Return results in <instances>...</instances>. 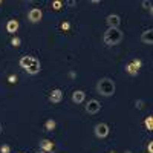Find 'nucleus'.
<instances>
[{
	"label": "nucleus",
	"instance_id": "obj_1",
	"mask_svg": "<svg viewBox=\"0 0 153 153\" xmlns=\"http://www.w3.org/2000/svg\"><path fill=\"white\" fill-rule=\"evenodd\" d=\"M123 38H124V34L120 31V29H115V28H109L104 35H103V40L107 46H117L123 42Z\"/></svg>",
	"mask_w": 153,
	"mask_h": 153
},
{
	"label": "nucleus",
	"instance_id": "obj_2",
	"mask_svg": "<svg viewBox=\"0 0 153 153\" xmlns=\"http://www.w3.org/2000/svg\"><path fill=\"white\" fill-rule=\"evenodd\" d=\"M97 91L103 97H110L115 94V83L110 78H101L97 84Z\"/></svg>",
	"mask_w": 153,
	"mask_h": 153
},
{
	"label": "nucleus",
	"instance_id": "obj_3",
	"mask_svg": "<svg viewBox=\"0 0 153 153\" xmlns=\"http://www.w3.org/2000/svg\"><path fill=\"white\" fill-rule=\"evenodd\" d=\"M40 61H38L35 57H32L31 58V63H29V66L26 68V69H25V71H26L29 75H35V74H38V72H40Z\"/></svg>",
	"mask_w": 153,
	"mask_h": 153
},
{
	"label": "nucleus",
	"instance_id": "obj_4",
	"mask_svg": "<svg viewBox=\"0 0 153 153\" xmlns=\"http://www.w3.org/2000/svg\"><path fill=\"white\" fill-rule=\"evenodd\" d=\"M94 132H95V136H98V138H106L109 135V126L104 124V123H100V124L95 126Z\"/></svg>",
	"mask_w": 153,
	"mask_h": 153
},
{
	"label": "nucleus",
	"instance_id": "obj_5",
	"mask_svg": "<svg viewBox=\"0 0 153 153\" xmlns=\"http://www.w3.org/2000/svg\"><path fill=\"white\" fill-rule=\"evenodd\" d=\"M42 17H43V12H42V9H38V8L31 9L29 14H28V19H29L32 23H38V22L42 20Z\"/></svg>",
	"mask_w": 153,
	"mask_h": 153
},
{
	"label": "nucleus",
	"instance_id": "obj_6",
	"mask_svg": "<svg viewBox=\"0 0 153 153\" xmlns=\"http://www.w3.org/2000/svg\"><path fill=\"white\" fill-rule=\"evenodd\" d=\"M100 109H101V104L98 103L97 100H91V101L86 104V112H87V113H92V115H94V113H98Z\"/></svg>",
	"mask_w": 153,
	"mask_h": 153
},
{
	"label": "nucleus",
	"instance_id": "obj_7",
	"mask_svg": "<svg viewBox=\"0 0 153 153\" xmlns=\"http://www.w3.org/2000/svg\"><path fill=\"white\" fill-rule=\"evenodd\" d=\"M106 23H107V26H109V28L118 29L120 23H121V19H120V16H117V14H110V16L106 19Z\"/></svg>",
	"mask_w": 153,
	"mask_h": 153
},
{
	"label": "nucleus",
	"instance_id": "obj_8",
	"mask_svg": "<svg viewBox=\"0 0 153 153\" xmlns=\"http://www.w3.org/2000/svg\"><path fill=\"white\" fill-rule=\"evenodd\" d=\"M61 100H63V91L61 89H54V91L51 92V95H49V101L54 103V104H57V103H60Z\"/></svg>",
	"mask_w": 153,
	"mask_h": 153
},
{
	"label": "nucleus",
	"instance_id": "obj_9",
	"mask_svg": "<svg viewBox=\"0 0 153 153\" xmlns=\"http://www.w3.org/2000/svg\"><path fill=\"white\" fill-rule=\"evenodd\" d=\"M141 42L146 45H153V31L152 29H147L141 34Z\"/></svg>",
	"mask_w": 153,
	"mask_h": 153
},
{
	"label": "nucleus",
	"instance_id": "obj_10",
	"mask_svg": "<svg viewBox=\"0 0 153 153\" xmlns=\"http://www.w3.org/2000/svg\"><path fill=\"white\" fill-rule=\"evenodd\" d=\"M84 92L83 91H75L74 94H72V101H74V103L75 104H81L83 103V101H84Z\"/></svg>",
	"mask_w": 153,
	"mask_h": 153
},
{
	"label": "nucleus",
	"instance_id": "obj_11",
	"mask_svg": "<svg viewBox=\"0 0 153 153\" xmlns=\"http://www.w3.org/2000/svg\"><path fill=\"white\" fill-rule=\"evenodd\" d=\"M6 31H8L9 34H16V32L19 31V22H17V20H9V22L6 23Z\"/></svg>",
	"mask_w": 153,
	"mask_h": 153
},
{
	"label": "nucleus",
	"instance_id": "obj_12",
	"mask_svg": "<svg viewBox=\"0 0 153 153\" xmlns=\"http://www.w3.org/2000/svg\"><path fill=\"white\" fill-rule=\"evenodd\" d=\"M40 149H42L43 152L49 153V152H52V149H54V144L51 143L49 139H42V141H40Z\"/></svg>",
	"mask_w": 153,
	"mask_h": 153
},
{
	"label": "nucleus",
	"instance_id": "obj_13",
	"mask_svg": "<svg viewBox=\"0 0 153 153\" xmlns=\"http://www.w3.org/2000/svg\"><path fill=\"white\" fill-rule=\"evenodd\" d=\"M124 69H126V72H127V74L132 75V76H136V75H138V72H139V71H138V69H136V68L132 65V63H129V65H126V68H124Z\"/></svg>",
	"mask_w": 153,
	"mask_h": 153
},
{
	"label": "nucleus",
	"instance_id": "obj_14",
	"mask_svg": "<svg viewBox=\"0 0 153 153\" xmlns=\"http://www.w3.org/2000/svg\"><path fill=\"white\" fill-rule=\"evenodd\" d=\"M31 55H25V57H22L20 58V68H23V69H26L28 66H29V63H31Z\"/></svg>",
	"mask_w": 153,
	"mask_h": 153
},
{
	"label": "nucleus",
	"instance_id": "obj_15",
	"mask_svg": "<svg viewBox=\"0 0 153 153\" xmlns=\"http://www.w3.org/2000/svg\"><path fill=\"white\" fill-rule=\"evenodd\" d=\"M55 126H57V123H55L54 120H48V121L45 123L46 130H54V129H55Z\"/></svg>",
	"mask_w": 153,
	"mask_h": 153
},
{
	"label": "nucleus",
	"instance_id": "obj_16",
	"mask_svg": "<svg viewBox=\"0 0 153 153\" xmlns=\"http://www.w3.org/2000/svg\"><path fill=\"white\" fill-rule=\"evenodd\" d=\"M132 65H133V66H135V68L139 71V69L143 68V60H141V58H135V60L132 61Z\"/></svg>",
	"mask_w": 153,
	"mask_h": 153
},
{
	"label": "nucleus",
	"instance_id": "obj_17",
	"mask_svg": "<svg viewBox=\"0 0 153 153\" xmlns=\"http://www.w3.org/2000/svg\"><path fill=\"white\" fill-rule=\"evenodd\" d=\"M146 127H147V130H153V118H152V117H147V120H146Z\"/></svg>",
	"mask_w": 153,
	"mask_h": 153
},
{
	"label": "nucleus",
	"instance_id": "obj_18",
	"mask_svg": "<svg viewBox=\"0 0 153 153\" xmlns=\"http://www.w3.org/2000/svg\"><path fill=\"white\" fill-rule=\"evenodd\" d=\"M143 8H144V9H149L150 14L153 12V9H152V2H150V0H144V2H143Z\"/></svg>",
	"mask_w": 153,
	"mask_h": 153
},
{
	"label": "nucleus",
	"instance_id": "obj_19",
	"mask_svg": "<svg viewBox=\"0 0 153 153\" xmlns=\"http://www.w3.org/2000/svg\"><path fill=\"white\" fill-rule=\"evenodd\" d=\"M20 43H22V40H20V38H19V37H14V38H12V40H11V45H12V46H14V48H17V46H20Z\"/></svg>",
	"mask_w": 153,
	"mask_h": 153
},
{
	"label": "nucleus",
	"instance_id": "obj_20",
	"mask_svg": "<svg viewBox=\"0 0 153 153\" xmlns=\"http://www.w3.org/2000/svg\"><path fill=\"white\" fill-rule=\"evenodd\" d=\"M0 153H11V147L8 144H3L2 147H0Z\"/></svg>",
	"mask_w": 153,
	"mask_h": 153
},
{
	"label": "nucleus",
	"instance_id": "obj_21",
	"mask_svg": "<svg viewBox=\"0 0 153 153\" xmlns=\"http://www.w3.org/2000/svg\"><path fill=\"white\" fill-rule=\"evenodd\" d=\"M52 8L58 11V9H61V8H63V3L60 2V0H55V2H52Z\"/></svg>",
	"mask_w": 153,
	"mask_h": 153
},
{
	"label": "nucleus",
	"instance_id": "obj_22",
	"mask_svg": "<svg viewBox=\"0 0 153 153\" xmlns=\"http://www.w3.org/2000/svg\"><path fill=\"white\" fill-rule=\"evenodd\" d=\"M69 28H71V23H69V22H63V23H61V29H63V31H68Z\"/></svg>",
	"mask_w": 153,
	"mask_h": 153
},
{
	"label": "nucleus",
	"instance_id": "obj_23",
	"mask_svg": "<svg viewBox=\"0 0 153 153\" xmlns=\"http://www.w3.org/2000/svg\"><path fill=\"white\" fill-rule=\"evenodd\" d=\"M8 81H9V83H12V84L17 83V76H16V75H9V76H8Z\"/></svg>",
	"mask_w": 153,
	"mask_h": 153
},
{
	"label": "nucleus",
	"instance_id": "obj_24",
	"mask_svg": "<svg viewBox=\"0 0 153 153\" xmlns=\"http://www.w3.org/2000/svg\"><path fill=\"white\" fill-rule=\"evenodd\" d=\"M143 106H144V101L143 100H138L136 101V109H143Z\"/></svg>",
	"mask_w": 153,
	"mask_h": 153
},
{
	"label": "nucleus",
	"instance_id": "obj_25",
	"mask_svg": "<svg viewBox=\"0 0 153 153\" xmlns=\"http://www.w3.org/2000/svg\"><path fill=\"white\" fill-rule=\"evenodd\" d=\"M149 153H153V143H149V147H147Z\"/></svg>",
	"mask_w": 153,
	"mask_h": 153
},
{
	"label": "nucleus",
	"instance_id": "obj_26",
	"mask_svg": "<svg viewBox=\"0 0 153 153\" xmlns=\"http://www.w3.org/2000/svg\"><path fill=\"white\" fill-rule=\"evenodd\" d=\"M126 153H132V152H126Z\"/></svg>",
	"mask_w": 153,
	"mask_h": 153
},
{
	"label": "nucleus",
	"instance_id": "obj_27",
	"mask_svg": "<svg viewBox=\"0 0 153 153\" xmlns=\"http://www.w3.org/2000/svg\"><path fill=\"white\" fill-rule=\"evenodd\" d=\"M110 153H113V152H110Z\"/></svg>",
	"mask_w": 153,
	"mask_h": 153
}]
</instances>
